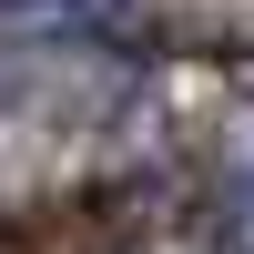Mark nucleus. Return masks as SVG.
I'll list each match as a JSON object with an SVG mask.
<instances>
[{
  "mask_svg": "<svg viewBox=\"0 0 254 254\" xmlns=\"http://www.w3.org/2000/svg\"><path fill=\"white\" fill-rule=\"evenodd\" d=\"M224 224H234V254H254V163L234 173V203H224Z\"/></svg>",
  "mask_w": 254,
  "mask_h": 254,
  "instance_id": "nucleus-1",
  "label": "nucleus"
}]
</instances>
